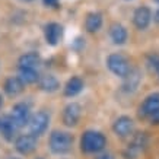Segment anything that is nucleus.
I'll return each mask as SVG.
<instances>
[{"label":"nucleus","mask_w":159,"mask_h":159,"mask_svg":"<svg viewBox=\"0 0 159 159\" xmlns=\"http://www.w3.org/2000/svg\"><path fill=\"white\" fill-rule=\"evenodd\" d=\"M110 38L116 45H123L129 38V32L121 24H112L110 28Z\"/></svg>","instance_id":"dca6fc26"},{"label":"nucleus","mask_w":159,"mask_h":159,"mask_svg":"<svg viewBox=\"0 0 159 159\" xmlns=\"http://www.w3.org/2000/svg\"><path fill=\"white\" fill-rule=\"evenodd\" d=\"M10 116L13 118L15 124L18 125V129H22L25 125H29V121H31V110H29V105L25 104V102H18L15 104L13 108H12V112Z\"/></svg>","instance_id":"423d86ee"},{"label":"nucleus","mask_w":159,"mask_h":159,"mask_svg":"<svg viewBox=\"0 0 159 159\" xmlns=\"http://www.w3.org/2000/svg\"><path fill=\"white\" fill-rule=\"evenodd\" d=\"M3 107V98H2V95H0V108Z\"/></svg>","instance_id":"bb28decb"},{"label":"nucleus","mask_w":159,"mask_h":159,"mask_svg":"<svg viewBox=\"0 0 159 159\" xmlns=\"http://www.w3.org/2000/svg\"><path fill=\"white\" fill-rule=\"evenodd\" d=\"M107 67L112 75L123 77V79H125L131 72L130 61L127 60L125 56L120 53H112L107 57Z\"/></svg>","instance_id":"7ed1b4c3"},{"label":"nucleus","mask_w":159,"mask_h":159,"mask_svg":"<svg viewBox=\"0 0 159 159\" xmlns=\"http://www.w3.org/2000/svg\"><path fill=\"white\" fill-rule=\"evenodd\" d=\"M152 22V10L148 6H139L133 13V24L137 29L143 31Z\"/></svg>","instance_id":"f8f14e48"},{"label":"nucleus","mask_w":159,"mask_h":159,"mask_svg":"<svg viewBox=\"0 0 159 159\" xmlns=\"http://www.w3.org/2000/svg\"><path fill=\"white\" fill-rule=\"evenodd\" d=\"M19 79L24 82V85H34L41 79L37 72V69H19Z\"/></svg>","instance_id":"412c9836"},{"label":"nucleus","mask_w":159,"mask_h":159,"mask_svg":"<svg viewBox=\"0 0 159 159\" xmlns=\"http://www.w3.org/2000/svg\"><path fill=\"white\" fill-rule=\"evenodd\" d=\"M43 3L48 7H56L58 5V0H43Z\"/></svg>","instance_id":"b1692460"},{"label":"nucleus","mask_w":159,"mask_h":159,"mask_svg":"<svg viewBox=\"0 0 159 159\" xmlns=\"http://www.w3.org/2000/svg\"><path fill=\"white\" fill-rule=\"evenodd\" d=\"M159 111V92L150 93L149 97L145 98V101L142 102V105L139 108V114L143 118H149L150 116H153L155 112Z\"/></svg>","instance_id":"9d476101"},{"label":"nucleus","mask_w":159,"mask_h":159,"mask_svg":"<svg viewBox=\"0 0 159 159\" xmlns=\"http://www.w3.org/2000/svg\"><path fill=\"white\" fill-rule=\"evenodd\" d=\"M39 88L41 91L48 92V93H53V92H57L60 89V82L58 79L53 75H45L39 79Z\"/></svg>","instance_id":"aec40b11"},{"label":"nucleus","mask_w":159,"mask_h":159,"mask_svg":"<svg viewBox=\"0 0 159 159\" xmlns=\"http://www.w3.org/2000/svg\"><path fill=\"white\" fill-rule=\"evenodd\" d=\"M149 121L152 123V124H155V125H159V111L158 112H155L153 116L149 117Z\"/></svg>","instance_id":"5701e85b"},{"label":"nucleus","mask_w":159,"mask_h":159,"mask_svg":"<svg viewBox=\"0 0 159 159\" xmlns=\"http://www.w3.org/2000/svg\"><path fill=\"white\" fill-rule=\"evenodd\" d=\"M95 159H116V158H114V155H112V153H108V152H107V153L98 155Z\"/></svg>","instance_id":"393cba45"},{"label":"nucleus","mask_w":159,"mask_h":159,"mask_svg":"<svg viewBox=\"0 0 159 159\" xmlns=\"http://www.w3.org/2000/svg\"><path fill=\"white\" fill-rule=\"evenodd\" d=\"M41 63V56L35 51L22 54L18 60V67L19 69H37Z\"/></svg>","instance_id":"2eb2a0df"},{"label":"nucleus","mask_w":159,"mask_h":159,"mask_svg":"<svg viewBox=\"0 0 159 159\" xmlns=\"http://www.w3.org/2000/svg\"><path fill=\"white\" fill-rule=\"evenodd\" d=\"M153 20L156 22V24H159V9L155 12V15H153Z\"/></svg>","instance_id":"a878e982"},{"label":"nucleus","mask_w":159,"mask_h":159,"mask_svg":"<svg viewBox=\"0 0 159 159\" xmlns=\"http://www.w3.org/2000/svg\"><path fill=\"white\" fill-rule=\"evenodd\" d=\"M102 15L99 12H91V13L86 15V19H85V28H86L88 32H98L102 26Z\"/></svg>","instance_id":"a211bd4d"},{"label":"nucleus","mask_w":159,"mask_h":159,"mask_svg":"<svg viewBox=\"0 0 159 159\" xmlns=\"http://www.w3.org/2000/svg\"><path fill=\"white\" fill-rule=\"evenodd\" d=\"M83 91V80L79 76H73L64 85V97L73 98Z\"/></svg>","instance_id":"f3484780"},{"label":"nucleus","mask_w":159,"mask_h":159,"mask_svg":"<svg viewBox=\"0 0 159 159\" xmlns=\"http://www.w3.org/2000/svg\"><path fill=\"white\" fill-rule=\"evenodd\" d=\"M140 83V72L137 69H131L130 75L124 79V83H123V91L125 93H131L137 89Z\"/></svg>","instance_id":"6ab92c4d"},{"label":"nucleus","mask_w":159,"mask_h":159,"mask_svg":"<svg viewBox=\"0 0 159 159\" xmlns=\"http://www.w3.org/2000/svg\"><path fill=\"white\" fill-rule=\"evenodd\" d=\"M107 137L101 131L86 130L80 137V149L85 153H99L105 149Z\"/></svg>","instance_id":"f257e3e1"},{"label":"nucleus","mask_w":159,"mask_h":159,"mask_svg":"<svg viewBox=\"0 0 159 159\" xmlns=\"http://www.w3.org/2000/svg\"><path fill=\"white\" fill-rule=\"evenodd\" d=\"M37 143H38V140H37V136L31 134H20L19 137H16L15 140V149L18 150V153L20 155H31L37 149Z\"/></svg>","instance_id":"6e6552de"},{"label":"nucleus","mask_w":159,"mask_h":159,"mask_svg":"<svg viewBox=\"0 0 159 159\" xmlns=\"http://www.w3.org/2000/svg\"><path fill=\"white\" fill-rule=\"evenodd\" d=\"M48 146L51 152L56 155H64L72 149L73 146V136L67 131L61 130H54L50 134Z\"/></svg>","instance_id":"f03ea898"},{"label":"nucleus","mask_w":159,"mask_h":159,"mask_svg":"<svg viewBox=\"0 0 159 159\" xmlns=\"http://www.w3.org/2000/svg\"><path fill=\"white\" fill-rule=\"evenodd\" d=\"M26 2H32V0H26Z\"/></svg>","instance_id":"c85d7f7f"},{"label":"nucleus","mask_w":159,"mask_h":159,"mask_svg":"<svg viewBox=\"0 0 159 159\" xmlns=\"http://www.w3.org/2000/svg\"><path fill=\"white\" fill-rule=\"evenodd\" d=\"M63 35V26L57 22H50L44 26V38L48 45H57Z\"/></svg>","instance_id":"ddd939ff"},{"label":"nucleus","mask_w":159,"mask_h":159,"mask_svg":"<svg viewBox=\"0 0 159 159\" xmlns=\"http://www.w3.org/2000/svg\"><path fill=\"white\" fill-rule=\"evenodd\" d=\"M24 82L19 79V76H10L5 80V85H3V89H5L6 95L9 97H18L19 93H22L24 91Z\"/></svg>","instance_id":"4468645a"},{"label":"nucleus","mask_w":159,"mask_h":159,"mask_svg":"<svg viewBox=\"0 0 159 159\" xmlns=\"http://www.w3.org/2000/svg\"><path fill=\"white\" fill-rule=\"evenodd\" d=\"M48 124H50L48 112H45V111H37L34 116L31 117L29 131H31V134H34L38 137V136L45 133V130L48 129Z\"/></svg>","instance_id":"20e7f679"},{"label":"nucleus","mask_w":159,"mask_h":159,"mask_svg":"<svg viewBox=\"0 0 159 159\" xmlns=\"http://www.w3.org/2000/svg\"><path fill=\"white\" fill-rule=\"evenodd\" d=\"M148 146V136L146 133H137L130 142V145L127 146L124 150V158L125 159H136Z\"/></svg>","instance_id":"39448f33"},{"label":"nucleus","mask_w":159,"mask_h":159,"mask_svg":"<svg viewBox=\"0 0 159 159\" xmlns=\"http://www.w3.org/2000/svg\"><path fill=\"white\" fill-rule=\"evenodd\" d=\"M155 2H156V3H158V5H159V0H155Z\"/></svg>","instance_id":"cd10ccee"},{"label":"nucleus","mask_w":159,"mask_h":159,"mask_svg":"<svg viewBox=\"0 0 159 159\" xmlns=\"http://www.w3.org/2000/svg\"><path fill=\"white\" fill-rule=\"evenodd\" d=\"M16 131H18V125L15 124L10 114L0 117V134L6 142H12L16 137Z\"/></svg>","instance_id":"9b49d317"},{"label":"nucleus","mask_w":159,"mask_h":159,"mask_svg":"<svg viewBox=\"0 0 159 159\" xmlns=\"http://www.w3.org/2000/svg\"><path fill=\"white\" fill-rule=\"evenodd\" d=\"M133 130H134V123H133V120H131L130 117H127V116L118 117L114 121V124H112V131L118 137H121V139L129 137L133 133Z\"/></svg>","instance_id":"1a4fd4ad"},{"label":"nucleus","mask_w":159,"mask_h":159,"mask_svg":"<svg viewBox=\"0 0 159 159\" xmlns=\"http://www.w3.org/2000/svg\"><path fill=\"white\" fill-rule=\"evenodd\" d=\"M80 116H82V107L77 102H70L63 110L61 121L66 127H75L80 120Z\"/></svg>","instance_id":"0eeeda50"},{"label":"nucleus","mask_w":159,"mask_h":159,"mask_svg":"<svg viewBox=\"0 0 159 159\" xmlns=\"http://www.w3.org/2000/svg\"><path fill=\"white\" fill-rule=\"evenodd\" d=\"M158 75H159V69H158Z\"/></svg>","instance_id":"7c9ffc66"},{"label":"nucleus","mask_w":159,"mask_h":159,"mask_svg":"<svg viewBox=\"0 0 159 159\" xmlns=\"http://www.w3.org/2000/svg\"><path fill=\"white\" fill-rule=\"evenodd\" d=\"M37 159H43V158H37Z\"/></svg>","instance_id":"c756f323"},{"label":"nucleus","mask_w":159,"mask_h":159,"mask_svg":"<svg viewBox=\"0 0 159 159\" xmlns=\"http://www.w3.org/2000/svg\"><path fill=\"white\" fill-rule=\"evenodd\" d=\"M148 64H149V67H153L156 72H158L159 69V56H149L148 57Z\"/></svg>","instance_id":"4be33fe9"}]
</instances>
